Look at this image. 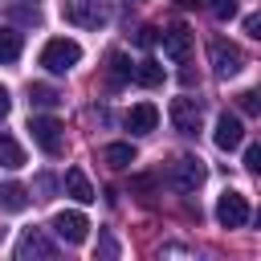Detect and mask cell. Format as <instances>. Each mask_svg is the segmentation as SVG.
<instances>
[{
	"mask_svg": "<svg viewBox=\"0 0 261 261\" xmlns=\"http://www.w3.org/2000/svg\"><path fill=\"white\" fill-rule=\"evenodd\" d=\"M61 16L77 29H106L110 24V0H61Z\"/></svg>",
	"mask_w": 261,
	"mask_h": 261,
	"instance_id": "cell-1",
	"label": "cell"
},
{
	"mask_svg": "<svg viewBox=\"0 0 261 261\" xmlns=\"http://www.w3.org/2000/svg\"><path fill=\"white\" fill-rule=\"evenodd\" d=\"M77 61H82V45L69 41V37H53V41H45V49H41V65H45L49 73H69Z\"/></svg>",
	"mask_w": 261,
	"mask_h": 261,
	"instance_id": "cell-2",
	"label": "cell"
},
{
	"mask_svg": "<svg viewBox=\"0 0 261 261\" xmlns=\"http://www.w3.org/2000/svg\"><path fill=\"white\" fill-rule=\"evenodd\" d=\"M29 130H33V143H37L45 155H61V147H65V130H61L57 118H49V114H33V118H29Z\"/></svg>",
	"mask_w": 261,
	"mask_h": 261,
	"instance_id": "cell-3",
	"label": "cell"
},
{
	"mask_svg": "<svg viewBox=\"0 0 261 261\" xmlns=\"http://www.w3.org/2000/svg\"><path fill=\"white\" fill-rule=\"evenodd\" d=\"M208 61H212L216 77H232V73H241V65H245V53H241L232 41L216 37V41H208Z\"/></svg>",
	"mask_w": 261,
	"mask_h": 261,
	"instance_id": "cell-4",
	"label": "cell"
},
{
	"mask_svg": "<svg viewBox=\"0 0 261 261\" xmlns=\"http://www.w3.org/2000/svg\"><path fill=\"white\" fill-rule=\"evenodd\" d=\"M204 179H208L204 159H196V155H179V159L171 163V184H175L179 192H196Z\"/></svg>",
	"mask_w": 261,
	"mask_h": 261,
	"instance_id": "cell-5",
	"label": "cell"
},
{
	"mask_svg": "<svg viewBox=\"0 0 261 261\" xmlns=\"http://www.w3.org/2000/svg\"><path fill=\"white\" fill-rule=\"evenodd\" d=\"M216 220H220L224 228H241V224H249V200H245L241 192L224 188L220 200H216Z\"/></svg>",
	"mask_w": 261,
	"mask_h": 261,
	"instance_id": "cell-6",
	"label": "cell"
},
{
	"mask_svg": "<svg viewBox=\"0 0 261 261\" xmlns=\"http://www.w3.org/2000/svg\"><path fill=\"white\" fill-rule=\"evenodd\" d=\"M200 122H204V106H200L196 98H175V102H171V126H175L179 135H196Z\"/></svg>",
	"mask_w": 261,
	"mask_h": 261,
	"instance_id": "cell-7",
	"label": "cell"
},
{
	"mask_svg": "<svg viewBox=\"0 0 261 261\" xmlns=\"http://www.w3.org/2000/svg\"><path fill=\"white\" fill-rule=\"evenodd\" d=\"M53 232H57L65 245H82L86 232H90V220H86L82 212L69 208V212H57V216H53Z\"/></svg>",
	"mask_w": 261,
	"mask_h": 261,
	"instance_id": "cell-8",
	"label": "cell"
},
{
	"mask_svg": "<svg viewBox=\"0 0 261 261\" xmlns=\"http://www.w3.org/2000/svg\"><path fill=\"white\" fill-rule=\"evenodd\" d=\"M212 139H216L220 151H237V147L245 143V126H241V118L224 110V114L216 118V135H212Z\"/></svg>",
	"mask_w": 261,
	"mask_h": 261,
	"instance_id": "cell-9",
	"label": "cell"
},
{
	"mask_svg": "<svg viewBox=\"0 0 261 261\" xmlns=\"http://www.w3.org/2000/svg\"><path fill=\"white\" fill-rule=\"evenodd\" d=\"M53 253H57V245H53L41 228H29V232L16 241V257H20V261H29V257H53Z\"/></svg>",
	"mask_w": 261,
	"mask_h": 261,
	"instance_id": "cell-10",
	"label": "cell"
},
{
	"mask_svg": "<svg viewBox=\"0 0 261 261\" xmlns=\"http://www.w3.org/2000/svg\"><path fill=\"white\" fill-rule=\"evenodd\" d=\"M155 126H159V110H155L151 102H139V106L126 110V130H130V135H151Z\"/></svg>",
	"mask_w": 261,
	"mask_h": 261,
	"instance_id": "cell-11",
	"label": "cell"
},
{
	"mask_svg": "<svg viewBox=\"0 0 261 261\" xmlns=\"http://www.w3.org/2000/svg\"><path fill=\"white\" fill-rule=\"evenodd\" d=\"M163 53H167L171 61H188V53H192V33H188L184 24L167 29V33H163Z\"/></svg>",
	"mask_w": 261,
	"mask_h": 261,
	"instance_id": "cell-12",
	"label": "cell"
},
{
	"mask_svg": "<svg viewBox=\"0 0 261 261\" xmlns=\"http://www.w3.org/2000/svg\"><path fill=\"white\" fill-rule=\"evenodd\" d=\"M65 196L77 200V204H90V200H94V188H90V179H86L82 167H69V171H65Z\"/></svg>",
	"mask_w": 261,
	"mask_h": 261,
	"instance_id": "cell-13",
	"label": "cell"
},
{
	"mask_svg": "<svg viewBox=\"0 0 261 261\" xmlns=\"http://www.w3.org/2000/svg\"><path fill=\"white\" fill-rule=\"evenodd\" d=\"M102 163H110L114 171H122V167L135 163V147L130 143H110V147H102Z\"/></svg>",
	"mask_w": 261,
	"mask_h": 261,
	"instance_id": "cell-14",
	"label": "cell"
},
{
	"mask_svg": "<svg viewBox=\"0 0 261 261\" xmlns=\"http://www.w3.org/2000/svg\"><path fill=\"white\" fill-rule=\"evenodd\" d=\"M106 77H110V86H122V82H130V57L114 49V53L106 57Z\"/></svg>",
	"mask_w": 261,
	"mask_h": 261,
	"instance_id": "cell-15",
	"label": "cell"
},
{
	"mask_svg": "<svg viewBox=\"0 0 261 261\" xmlns=\"http://www.w3.org/2000/svg\"><path fill=\"white\" fill-rule=\"evenodd\" d=\"M0 208H8V212H24V208H29V188H20V184H4V188H0Z\"/></svg>",
	"mask_w": 261,
	"mask_h": 261,
	"instance_id": "cell-16",
	"label": "cell"
},
{
	"mask_svg": "<svg viewBox=\"0 0 261 261\" xmlns=\"http://www.w3.org/2000/svg\"><path fill=\"white\" fill-rule=\"evenodd\" d=\"M0 167H8V171L24 167V151H20V143L12 135H0Z\"/></svg>",
	"mask_w": 261,
	"mask_h": 261,
	"instance_id": "cell-17",
	"label": "cell"
},
{
	"mask_svg": "<svg viewBox=\"0 0 261 261\" xmlns=\"http://www.w3.org/2000/svg\"><path fill=\"white\" fill-rule=\"evenodd\" d=\"M57 102H61V94H57L53 86H45V82L29 86V106H37V110H53Z\"/></svg>",
	"mask_w": 261,
	"mask_h": 261,
	"instance_id": "cell-18",
	"label": "cell"
},
{
	"mask_svg": "<svg viewBox=\"0 0 261 261\" xmlns=\"http://www.w3.org/2000/svg\"><path fill=\"white\" fill-rule=\"evenodd\" d=\"M130 77H135L139 86H159V82H163V65L147 57V61H139V65L130 69Z\"/></svg>",
	"mask_w": 261,
	"mask_h": 261,
	"instance_id": "cell-19",
	"label": "cell"
},
{
	"mask_svg": "<svg viewBox=\"0 0 261 261\" xmlns=\"http://www.w3.org/2000/svg\"><path fill=\"white\" fill-rule=\"evenodd\" d=\"M20 57V33L16 29H0V65Z\"/></svg>",
	"mask_w": 261,
	"mask_h": 261,
	"instance_id": "cell-20",
	"label": "cell"
},
{
	"mask_svg": "<svg viewBox=\"0 0 261 261\" xmlns=\"http://www.w3.org/2000/svg\"><path fill=\"white\" fill-rule=\"evenodd\" d=\"M208 4V12L216 16V20H228V16H237V0H204Z\"/></svg>",
	"mask_w": 261,
	"mask_h": 261,
	"instance_id": "cell-21",
	"label": "cell"
},
{
	"mask_svg": "<svg viewBox=\"0 0 261 261\" xmlns=\"http://www.w3.org/2000/svg\"><path fill=\"white\" fill-rule=\"evenodd\" d=\"M237 106H241L245 114H257V110H261V102H257L253 90H241V94H237Z\"/></svg>",
	"mask_w": 261,
	"mask_h": 261,
	"instance_id": "cell-22",
	"label": "cell"
},
{
	"mask_svg": "<svg viewBox=\"0 0 261 261\" xmlns=\"http://www.w3.org/2000/svg\"><path fill=\"white\" fill-rule=\"evenodd\" d=\"M245 167H249V171H261V147H257V143L245 147Z\"/></svg>",
	"mask_w": 261,
	"mask_h": 261,
	"instance_id": "cell-23",
	"label": "cell"
},
{
	"mask_svg": "<svg viewBox=\"0 0 261 261\" xmlns=\"http://www.w3.org/2000/svg\"><path fill=\"white\" fill-rule=\"evenodd\" d=\"M245 33H249V37H261V16H257V12L245 16Z\"/></svg>",
	"mask_w": 261,
	"mask_h": 261,
	"instance_id": "cell-24",
	"label": "cell"
},
{
	"mask_svg": "<svg viewBox=\"0 0 261 261\" xmlns=\"http://www.w3.org/2000/svg\"><path fill=\"white\" fill-rule=\"evenodd\" d=\"M94 253H102V257H114V253H118V245H114V241H110V237H102V241H98V249H94Z\"/></svg>",
	"mask_w": 261,
	"mask_h": 261,
	"instance_id": "cell-25",
	"label": "cell"
},
{
	"mask_svg": "<svg viewBox=\"0 0 261 261\" xmlns=\"http://www.w3.org/2000/svg\"><path fill=\"white\" fill-rule=\"evenodd\" d=\"M8 106H12V98H8V90H4V86H0V118H4V114H8Z\"/></svg>",
	"mask_w": 261,
	"mask_h": 261,
	"instance_id": "cell-26",
	"label": "cell"
},
{
	"mask_svg": "<svg viewBox=\"0 0 261 261\" xmlns=\"http://www.w3.org/2000/svg\"><path fill=\"white\" fill-rule=\"evenodd\" d=\"M0 241H4V228H0Z\"/></svg>",
	"mask_w": 261,
	"mask_h": 261,
	"instance_id": "cell-27",
	"label": "cell"
}]
</instances>
